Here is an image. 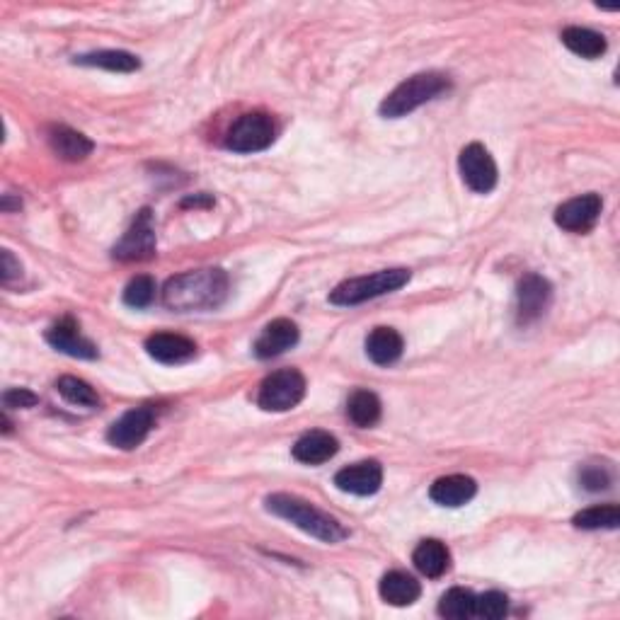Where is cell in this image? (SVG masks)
Instances as JSON below:
<instances>
[{
  "label": "cell",
  "instance_id": "cell-1",
  "mask_svg": "<svg viewBox=\"0 0 620 620\" xmlns=\"http://www.w3.org/2000/svg\"><path fill=\"white\" fill-rule=\"evenodd\" d=\"M228 296V274L223 269H197L172 277L163 289V303L177 313L218 308Z\"/></svg>",
  "mask_w": 620,
  "mask_h": 620
},
{
  "label": "cell",
  "instance_id": "cell-2",
  "mask_svg": "<svg viewBox=\"0 0 620 620\" xmlns=\"http://www.w3.org/2000/svg\"><path fill=\"white\" fill-rule=\"evenodd\" d=\"M267 509L272 514L281 516V519L291 521L296 528H301L308 536L318 538L323 543H340L349 536V531L344 528L335 516L320 512L318 507L306 502V499L294 497V495H269L264 499Z\"/></svg>",
  "mask_w": 620,
  "mask_h": 620
},
{
  "label": "cell",
  "instance_id": "cell-3",
  "mask_svg": "<svg viewBox=\"0 0 620 620\" xmlns=\"http://www.w3.org/2000/svg\"><path fill=\"white\" fill-rule=\"evenodd\" d=\"M451 88V80L444 73L427 71L417 73V76L403 80L398 88L390 93L386 100L381 102V114L386 119H400L407 117L410 112H415L417 107L427 105V102L436 100L439 95H444Z\"/></svg>",
  "mask_w": 620,
  "mask_h": 620
},
{
  "label": "cell",
  "instance_id": "cell-4",
  "mask_svg": "<svg viewBox=\"0 0 620 620\" xmlns=\"http://www.w3.org/2000/svg\"><path fill=\"white\" fill-rule=\"evenodd\" d=\"M410 277V269L395 267L383 269V272L371 274V277L347 279L335 286V291L330 294V303H335V306H359V303L373 301V298L403 289Z\"/></svg>",
  "mask_w": 620,
  "mask_h": 620
},
{
  "label": "cell",
  "instance_id": "cell-5",
  "mask_svg": "<svg viewBox=\"0 0 620 620\" xmlns=\"http://www.w3.org/2000/svg\"><path fill=\"white\" fill-rule=\"evenodd\" d=\"M306 398V378L296 369H281L269 373L262 381L257 405L264 412H289Z\"/></svg>",
  "mask_w": 620,
  "mask_h": 620
},
{
  "label": "cell",
  "instance_id": "cell-6",
  "mask_svg": "<svg viewBox=\"0 0 620 620\" xmlns=\"http://www.w3.org/2000/svg\"><path fill=\"white\" fill-rule=\"evenodd\" d=\"M277 139V124L267 112H248L235 119L226 136V148L233 153H260Z\"/></svg>",
  "mask_w": 620,
  "mask_h": 620
},
{
  "label": "cell",
  "instance_id": "cell-7",
  "mask_svg": "<svg viewBox=\"0 0 620 620\" xmlns=\"http://www.w3.org/2000/svg\"><path fill=\"white\" fill-rule=\"evenodd\" d=\"M112 255L114 260L119 262L151 260L155 255V226L151 209H141L139 214H136L129 231H126L124 238L114 245Z\"/></svg>",
  "mask_w": 620,
  "mask_h": 620
},
{
  "label": "cell",
  "instance_id": "cell-8",
  "mask_svg": "<svg viewBox=\"0 0 620 620\" xmlns=\"http://www.w3.org/2000/svg\"><path fill=\"white\" fill-rule=\"evenodd\" d=\"M463 182L475 194H490L497 187V163L482 143H470L461 151L458 158Z\"/></svg>",
  "mask_w": 620,
  "mask_h": 620
},
{
  "label": "cell",
  "instance_id": "cell-9",
  "mask_svg": "<svg viewBox=\"0 0 620 620\" xmlns=\"http://www.w3.org/2000/svg\"><path fill=\"white\" fill-rule=\"evenodd\" d=\"M553 301V286L541 274H526L516 286V323L531 325L543 318Z\"/></svg>",
  "mask_w": 620,
  "mask_h": 620
},
{
  "label": "cell",
  "instance_id": "cell-10",
  "mask_svg": "<svg viewBox=\"0 0 620 620\" xmlns=\"http://www.w3.org/2000/svg\"><path fill=\"white\" fill-rule=\"evenodd\" d=\"M155 422V415L151 407H134V410L124 412L117 422L109 427L107 441L122 451L139 449L143 441L148 439Z\"/></svg>",
  "mask_w": 620,
  "mask_h": 620
},
{
  "label": "cell",
  "instance_id": "cell-11",
  "mask_svg": "<svg viewBox=\"0 0 620 620\" xmlns=\"http://www.w3.org/2000/svg\"><path fill=\"white\" fill-rule=\"evenodd\" d=\"M601 209H604V202H601L599 194H582V197H574L558 206L555 223L567 233H589L599 221Z\"/></svg>",
  "mask_w": 620,
  "mask_h": 620
},
{
  "label": "cell",
  "instance_id": "cell-12",
  "mask_svg": "<svg viewBox=\"0 0 620 620\" xmlns=\"http://www.w3.org/2000/svg\"><path fill=\"white\" fill-rule=\"evenodd\" d=\"M337 490L349 492L357 497H371L381 490L383 485V468L378 461H361L347 465L335 475Z\"/></svg>",
  "mask_w": 620,
  "mask_h": 620
},
{
  "label": "cell",
  "instance_id": "cell-13",
  "mask_svg": "<svg viewBox=\"0 0 620 620\" xmlns=\"http://www.w3.org/2000/svg\"><path fill=\"white\" fill-rule=\"evenodd\" d=\"M298 325L289 318H277L272 320L269 325H264V330L260 332V337L255 340V357L257 359H274L281 357L284 352L294 349L298 344Z\"/></svg>",
  "mask_w": 620,
  "mask_h": 620
},
{
  "label": "cell",
  "instance_id": "cell-14",
  "mask_svg": "<svg viewBox=\"0 0 620 620\" xmlns=\"http://www.w3.org/2000/svg\"><path fill=\"white\" fill-rule=\"evenodd\" d=\"M47 342L56 352L73 359H97V347L88 337L80 335V327L71 318H63L47 330Z\"/></svg>",
  "mask_w": 620,
  "mask_h": 620
},
{
  "label": "cell",
  "instance_id": "cell-15",
  "mask_svg": "<svg viewBox=\"0 0 620 620\" xmlns=\"http://www.w3.org/2000/svg\"><path fill=\"white\" fill-rule=\"evenodd\" d=\"M148 357L160 361V364H185L197 354V344L189 337L172 335V332H158L146 340Z\"/></svg>",
  "mask_w": 620,
  "mask_h": 620
},
{
  "label": "cell",
  "instance_id": "cell-16",
  "mask_svg": "<svg viewBox=\"0 0 620 620\" xmlns=\"http://www.w3.org/2000/svg\"><path fill=\"white\" fill-rule=\"evenodd\" d=\"M475 492H478V482L468 478V475H446V478H439L429 487L432 502L449 509L468 504L475 497Z\"/></svg>",
  "mask_w": 620,
  "mask_h": 620
},
{
  "label": "cell",
  "instance_id": "cell-17",
  "mask_svg": "<svg viewBox=\"0 0 620 620\" xmlns=\"http://www.w3.org/2000/svg\"><path fill=\"white\" fill-rule=\"evenodd\" d=\"M340 451V441L335 439L330 432L323 429H315V432H306L301 439L294 444V458L298 463L306 465H320L327 463L330 458H335V453Z\"/></svg>",
  "mask_w": 620,
  "mask_h": 620
},
{
  "label": "cell",
  "instance_id": "cell-18",
  "mask_svg": "<svg viewBox=\"0 0 620 620\" xmlns=\"http://www.w3.org/2000/svg\"><path fill=\"white\" fill-rule=\"evenodd\" d=\"M49 146L51 151L59 155L61 160H68V163H78V160H85L90 153H93V141L88 139L80 131L71 129V126H51L49 129Z\"/></svg>",
  "mask_w": 620,
  "mask_h": 620
},
{
  "label": "cell",
  "instance_id": "cell-19",
  "mask_svg": "<svg viewBox=\"0 0 620 620\" xmlns=\"http://www.w3.org/2000/svg\"><path fill=\"white\" fill-rule=\"evenodd\" d=\"M378 594H381V599L386 601V604L403 608L415 604L419 594H422V587H419V582L412 574L393 570L383 574L381 584H378Z\"/></svg>",
  "mask_w": 620,
  "mask_h": 620
},
{
  "label": "cell",
  "instance_id": "cell-20",
  "mask_svg": "<svg viewBox=\"0 0 620 620\" xmlns=\"http://www.w3.org/2000/svg\"><path fill=\"white\" fill-rule=\"evenodd\" d=\"M403 335L393 327H376L369 337H366V357L378 366H390L403 357Z\"/></svg>",
  "mask_w": 620,
  "mask_h": 620
},
{
  "label": "cell",
  "instance_id": "cell-21",
  "mask_svg": "<svg viewBox=\"0 0 620 620\" xmlns=\"http://www.w3.org/2000/svg\"><path fill=\"white\" fill-rule=\"evenodd\" d=\"M412 562L424 577L429 579H439L441 574L449 572L451 567V553L444 543L436 541V538H427L415 548L412 553Z\"/></svg>",
  "mask_w": 620,
  "mask_h": 620
},
{
  "label": "cell",
  "instance_id": "cell-22",
  "mask_svg": "<svg viewBox=\"0 0 620 620\" xmlns=\"http://www.w3.org/2000/svg\"><path fill=\"white\" fill-rule=\"evenodd\" d=\"M562 44L572 51V54L582 56V59H599L606 54L608 44L604 34L589 30V27H567L560 34Z\"/></svg>",
  "mask_w": 620,
  "mask_h": 620
},
{
  "label": "cell",
  "instance_id": "cell-23",
  "mask_svg": "<svg viewBox=\"0 0 620 620\" xmlns=\"http://www.w3.org/2000/svg\"><path fill=\"white\" fill-rule=\"evenodd\" d=\"M381 400L371 390H354L347 400V417L361 429H369L381 419Z\"/></svg>",
  "mask_w": 620,
  "mask_h": 620
},
{
  "label": "cell",
  "instance_id": "cell-24",
  "mask_svg": "<svg viewBox=\"0 0 620 620\" xmlns=\"http://www.w3.org/2000/svg\"><path fill=\"white\" fill-rule=\"evenodd\" d=\"M78 66H93V68H105L112 73H134L141 68V61L136 59L129 51H93V54L76 56Z\"/></svg>",
  "mask_w": 620,
  "mask_h": 620
},
{
  "label": "cell",
  "instance_id": "cell-25",
  "mask_svg": "<svg viewBox=\"0 0 620 620\" xmlns=\"http://www.w3.org/2000/svg\"><path fill=\"white\" fill-rule=\"evenodd\" d=\"M572 524L577 528H584V531H601V528H618L620 524V509L616 504H596V507L584 509V512L574 514Z\"/></svg>",
  "mask_w": 620,
  "mask_h": 620
},
{
  "label": "cell",
  "instance_id": "cell-26",
  "mask_svg": "<svg viewBox=\"0 0 620 620\" xmlns=\"http://www.w3.org/2000/svg\"><path fill=\"white\" fill-rule=\"evenodd\" d=\"M475 599H478V596H475L470 589L463 587L449 589L444 596H441L439 613L451 620H468L475 616Z\"/></svg>",
  "mask_w": 620,
  "mask_h": 620
},
{
  "label": "cell",
  "instance_id": "cell-27",
  "mask_svg": "<svg viewBox=\"0 0 620 620\" xmlns=\"http://www.w3.org/2000/svg\"><path fill=\"white\" fill-rule=\"evenodd\" d=\"M56 390H59V395L63 400H68L71 405H78V407H97L100 405V395H97V390L90 386V383H85L83 378H76V376H63L56 381Z\"/></svg>",
  "mask_w": 620,
  "mask_h": 620
},
{
  "label": "cell",
  "instance_id": "cell-28",
  "mask_svg": "<svg viewBox=\"0 0 620 620\" xmlns=\"http://www.w3.org/2000/svg\"><path fill=\"white\" fill-rule=\"evenodd\" d=\"M155 294H158L155 279L148 277V274H139L126 284L124 303L129 308H148L155 301Z\"/></svg>",
  "mask_w": 620,
  "mask_h": 620
},
{
  "label": "cell",
  "instance_id": "cell-29",
  "mask_svg": "<svg viewBox=\"0 0 620 620\" xmlns=\"http://www.w3.org/2000/svg\"><path fill=\"white\" fill-rule=\"evenodd\" d=\"M509 613V599L502 591H487L475 599V616L485 620H499Z\"/></svg>",
  "mask_w": 620,
  "mask_h": 620
},
{
  "label": "cell",
  "instance_id": "cell-30",
  "mask_svg": "<svg viewBox=\"0 0 620 620\" xmlns=\"http://www.w3.org/2000/svg\"><path fill=\"white\" fill-rule=\"evenodd\" d=\"M579 485L584 487L587 492H604L611 487V470H608V465H601V463H587L579 468Z\"/></svg>",
  "mask_w": 620,
  "mask_h": 620
},
{
  "label": "cell",
  "instance_id": "cell-31",
  "mask_svg": "<svg viewBox=\"0 0 620 620\" xmlns=\"http://www.w3.org/2000/svg\"><path fill=\"white\" fill-rule=\"evenodd\" d=\"M37 403L39 398L27 388H10L3 393V405L10 407V410H30Z\"/></svg>",
  "mask_w": 620,
  "mask_h": 620
},
{
  "label": "cell",
  "instance_id": "cell-32",
  "mask_svg": "<svg viewBox=\"0 0 620 620\" xmlns=\"http://www.w3.org/2000/svg\"><path fill=\"white\" fill-rule=\"evenodd\" d=\"M20 277H22L20 262L15 260L13 252L3 250V255H0V281H3V286H13V281Z\"/></svg>",
  "mask_w": 620,
  "mask_h": 620
}]
</instances>
